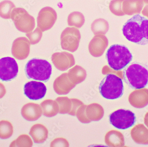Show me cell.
Here are the masks:
<instances>
[{"label":"cell","mask_w":148,"mask_h":147,"mask_svg":"<svg viewBox=\"0 0 148 147\" xmlns=\"http://www.w3.org/2000/svg\"><path fill=\"white\" fill-rule=\"evenodd\" d=\"M46 92V87L42 82L29 81L24 86L25 94L31 100L42 99L45 97Z\"/></svg>","instance_id":"11"},{"label":"cell","mask_w":148,"mask_h":147,"mask_svg":"<svg viewBox=\"0 0 148 147\" xmlns=\"http://www.w3.org/2000/svg\"><path fill=\"white\" fill-rule=\"evenodd\" d=\"M124 79L133 89H140L148 84V67L138 62H134L125 69Z\"/></svg>","instance_id":"2"},{"label":"cell","mask_w":148,"mask_h":147,"mask_svg":"<svg viewBox=\"0 0 148 147\" xmlns=\"http://www.w3.org/2000/svg\"><path fill=\"white\" fill-rule=\"evenodd\" d=\"M109 65L115 71H119L128 65L133 59V55L125 46L115 44L111 46L106 53Z\"/></svg>","instance_id":"3"},{"label":"cell","mask_w":148,"mask_h":147,"mask_svg":"<svg viewBox=\"0 0 148 147\" xmlns=\"http://www.w3.org/2000/svg\"><path fill=\"white\" fill-rule=\"evenodd\" d=\"M36 107L34 104L28 103L23 106L21 110V115L24 118L29 121L35 120L36 115Z\"/></svg>","instance_id":"16"},{"label":"cell","mask_w":148,"mask_h":147,"mask_svg":"<svg viewBox=\"0 0 148 147\" xmlns=\"http://www.w3.org/2000/svg\"><path fill=\"white\" fill-rule=\"evenodd\" d=\"M84 16L82 13L79 12H72L68 17V24L70 26L80 28L84 25Z\"/></svg>","instance_id":"15"},{"label":"cell","mask_w":148,"mask_h":147,"mask_svg":"<svg viewBox=\"0 0 148 147\" xmlns=\"http://www.w3.org/2000/svg\"><path fill=\"white\" fill-rule=\"evenodd\" d=\"M25 73L29 79L46 82L50 78L52 67L45 60L33 59L26 65Z\"/></svg>","instance_id":"4"},{"label":"cell","mask_w":148,"mask_h":147,"mask_svg":"<svg viewBox=\"0 0 148 147\" xmlns=\"http://www.w3.org/2000/svg\"><path fill=\"white\" fill-rule=\"evenodd\" d=\"M13 127L11 123L7 120L0 121V138H10L13 134Z\"/></svg>","instance_id":"14"},{"label":"cell","mask_w":148,"mask_h":147,"mask_svg":"<svg viewBox=\"0 0 148 147\" xmlns=\"http://www.w3.org/2000/svg\"><path fill=\"white\" fill-rule=\"evenodd\" d=\"M110 122L114 127L125 130L135 125L136 117L134 113L128 110L120 109L109 116Z\"/></svg>","instance_id":"7"},{"label":"cell","mask_w":148,"mask_h":147,"mask_svg":"<svg viewBox=\"0 0 148 147\" xmlns=\"http://www.w3.org/2000/svg\"><path fill=\"white\" fill-rule=\"evenodd\" d=\"M81 35L79 31L75 27H66L61 35V44L63 49L75 51L79 46Z\"/></svg>","instance_id":"8"},{"label":"cell","mask_w":148,"mask_h":147,"mask_svg":"<svg viewBox=\"0 0 148 147\" xmlns=\"http://www.w3.org/2000/svg\"><path fill=\"white\" fill-rule=\"evenodd\" d=\"M30 42L25 37H19L16 39L12 46V54L15 59L19 60L25 59L29 56Z\"/></svg>","instance_id":"12"},{"label":"cell","mask_w":148,"mask_h":147,"mask_svg":"<svg viewBox=\"0 0 148 147\" xmlns=\"http://www.w3.org/2000/svg\"><path fill=\"white\" fill-rule=\"evenodd\" d=\"M18 66L13 58L5 57L0 59V79L9 81L17 76Z\"/></svg>","instance_id":"9"},{"label":"cell","mask_w":148,"mask_h":147,"mask_svg":"<svg viewBox=\"0 0 148 147\" xmlns=\"http://www.w3.org/2000/svg\"><path fill=\"white\" fill-rule=\"evenodd\" d=\"M41 30L38 27L34 31L26 33V36L28 37L32 44H37L41 39L42 33Z\"/></svg>","instance_id":"18"},{"label":"cell","mask_w":148,"mask_h":147,"mask_svg":"<svg viewBox=\"0 0 148 147\" xmlns=\"http://www.w3.org/2000/svg\"><path fill=\"white\" fill-rule=\"evenodd\" d=\"M57 13L50 7L41 9L37 18V27L42 31L48 30L53 26L57 20Z\"/></svg>","instance_id":"10"},{"label":"cell","mask_w":148,"mask_h":147,"mask_svg":"<svg viewBox=\"0 0 148 147\" xmlns=\"http://www.w3.org/2000/svg\"><path fill=\"white\" fill-rule=\"evenodd\" d=\"M16 8L15 5L9 0L0 2V17L4 19H11L12 12Z\"/></svg>","instance_id":"13"},{"label":"cell","mask_w":148,"mask_h":147,"mask_svg":"<svg viewBox=\"0 0 148 147\" xmlns=\"http://www.w3.org/2000/svg\"><path fill=\"white\" fill-rule=\"evenodd\" d=\"M99 90L102 96L106 99H118L123 94V83L117 76L109 74L100 84Z\"/></svg>","instance_id":"5"},{"label":"cell","mask_w":148,"mask_h":147,"mask_svg":"<svg viewBox=\"0 0 148 147\" xmlns=\"http://www.w3.org/2000/svg\"><path fill=\"white\" fill-rule=\"evenodd\" d=\"M6 93L5 87L2 83H0V99L3 98Z\"/></svg>","instance_id":"21"},{"label":"cell","mask_w":148,"mask_h":147,"mask_svg":"<svg viewBox=\"0 0 148 147\" xmlns=\"http://www.w3.org/2000/svg\"><path fill=\"white\" fill-rule=\"evenodd\" d=\"M124 36L132 43L148 44V19L136 14L127 21L122 29Z\"/></svg>","instance_id":"1"},{"label":"cell","mask_w":148,"mask_h":147,"mask_svg":"<svg viewBox=\"0 0 148 147\" xmlns=\"http://www.w3.org/2000/svg\"><path fill=\"white\" fill-rule=\"evenodd\" d=\"M106 21L103 19H97L94 21L91 24V30L93 33L95 35L97 34H103V25L105 23Z\"/></svg>","instance_id":"19"},{"label":"cell","mask_w":148,"mask_h":147,"mask_svg":"<svg viewBox=\"0 0 148 147\" xmlns=\"http://www.w3.org/2000/svg\"><path fill=\"white\" fill-rule=\"evenodd\" d=\"M121 0H112L110 4L109 8L111 11L114 14L120 12L119 7L120 6Z\"/></svg>","instance_id":"20"},{"label":"cell","mask_w":148,"mask_h":147,"mask_svg":"<svg viewBox=\"0 0 148 147\" xmlns=\"http://www.w3.org/2000/svg\"><path fill=\"white\" fill-rule=\"evenodd\" d=\"M31 140L29 137L23 134L20 135L17 138L12 142L10 146L11 147H25L31 146Z\"/></svg>","instance_id":"17"},{"label":"cell","mask_w":148,"mask_h":147,"mask_svg":"<svg viewBox=\"0 0 148 147\" xmlns=\"http://www.w3.org/2000/svg\"><path fill=\"white\" fill-rule=\"evenodd\" d=\"M11 19L16 29L21 32L29 33L32 31L35 27L34 18L23 8H15L12 12Z\"/></svg>","instance_id":"6"}]
</instances>
